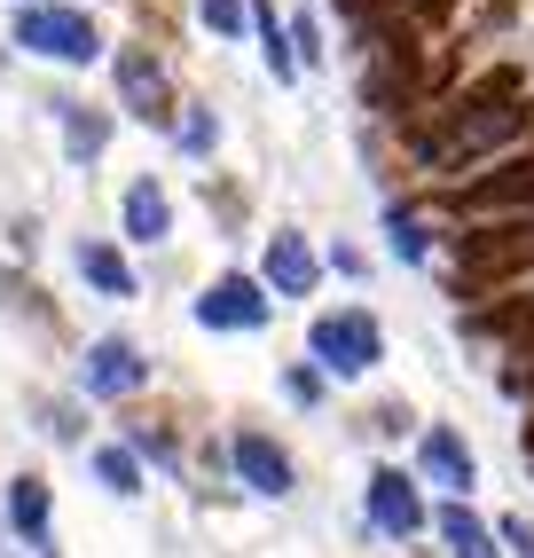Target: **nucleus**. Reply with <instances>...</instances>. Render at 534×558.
<instances>
[{"label":"nucleus","mask_w":534,"mask_h":558,"mask_svg":"<svg viewBox=\"0 0 534 558\" xmlns=\"http://www.w3.org/2000/svg\"><path fill=\"white\" fill-rule=\"evenodd\" d=\"M307 347H315V369H330V378H369L386 362V330H377L369 307H330V315H315Z\"/></svg>","instance_id":"f257e3e1"},{"label":"nucleus","mask_w":534,"mask_h":558,"mask_svg":"<svg viewBox=\"0 0 534 558\" xmlns=\"http://www.w3.org/2000/svg\"><path fill=\"white\" fill-rule=\"evenodd\" d=\"M534 268V220H503V229H472L464 236V268H456V291H487Z\"/></svg>","instance_id":"f03ea898"},{"label":"nucleus","mask_w":534,"mask_h":558,"mask_svg":"<svg viewBox=\"0 0 534 558\" xmlns=\"http://www.w3.org/2000/svg\"><path fill=\"white\" fill-rule=\"evenodd\" d=\"M16 48L48 56V63H95V56H102L95 24H87L80 9H24V16H16Z\"/></svg>","instance_id":"7ed1b4c3"},{"label":"nucleus","mask_w":534,"mask_h":558,"mask_svg":"<svg viewBox=\"0 0 534 558\" xmlns=\"http://www.w3.org/2000/svg\"><path fill=\"white\" fill-rule=\"evenodd\" d=\"M362 511H369V527L377 535H393V543H409L416 527H425V496H416V480L409 472H369V488H362Z\"/></svg>","instance_id":"20e7f679"},{"label":"nucleus","mask_w":534,"mask_h":558,"mask_svg":"<svg viewBox=\"0 0 534 558\" xmlns=\"http://www.w3.org/2000/svg\"><path fill=\"white\" fill-rule=\"evenodd\" d=\"M534 205V150L495 158V173H480L472 190H456V213H526Z\"/></svg>","instance_id":"39448f33"},{"label":"nucleus","mask_w":534,"mask_h":558,"mask_svg":"<svg viewBox=\"0 0 534 558\" xmlns=\"http://www.w3.org/2000/svg\"><path fill=\"white\" fill-rule=\"evenodd\" d=\"M267 315H276V300H267V283H252V276H220V283H205V300H197L205 330H259Z\"/></svg>","instance_id":"423d86ee"},{"label":"nucleus","mask_w":534,"mask_h":558,"mask_svg":"<svg viewBox=\"0 0 534 558\" xmlns=\"http://www.w3.org/2000/svg\"><path fill=\"white\" fill-rule=\"evenodd\" d=\"M416 464H425V480H433V488H448L456 504L480 488V464H472V449H464V433H456V425H425V440H416Z\"/></svg>","instance_id":"0eeeda50"},{"label":"nucleus","mask_w":534,"mask_h":558,"mask_svg":"<svg viewBox=\"0 0 534 558\" xmlns=\"http://www.w3.org/2000/svg\"><path fill=\"white\" fill-rule=\"evenodd\" d=\"M80 386H87L95 401H126V393L149 386V362H142L126 339H95V347H87V369H80Z\"/></svg>","instance_id":"6e6552de"},{"label":"nucleus","mask_w":534,"mask_h":558,"mask_svg":"<svg viewBox=\"0 0 534 558\" xmlns=\"http://www.w3.org/2000/svg\"><path fill=\"white\" fill-rule=\"evenodd\" d=\"M315 283H323V259L307 252V236L276 229L267 236V291H276V300H307Z\"/></svg>","instance_id":"1a4fd4ad"},{"label":"nucleus","mask_w":534,"mask_h":558,"mask_svg":"<svg viewBox=\"0 0 534 558\" xmlns=\"http://www.w3.org/2000/svg\"><path fill=\"white\" fill-rule=\"evenodd\" d=\"M228 457H236V472H244L252 496H291V480H299L291 457H283L267 433H236V449H228Z\"/></svg>","instance_id":"9d476101"},{"label":"nucleus","mask_w":534,"mask_h":558,"mask_svg":"<svg viewBox=\"0 0 534 558\" xmlns=\"http://www.w3.org/2000/svg\"><path fill=\"white\" fill-rule=\"evenodd\" d=\"M119 95H126L134 119H166V71H158V56L126 48V56H119Z\"/></svg>","instance_id":"9b49d317"},{"label":"nucleus","mask_w":534,"mask_h":558,"mask_svg":"<svg viewBox=\"0 0 534 558\" xmlns=\"http://www.w3.org/2000/svg\"><path fill=\"white\" fill-rule=\"evenodd\" d=\"M433 527H440V543H448L456 558H503V550H495V527H480L464 504H440V511H433Z\"/></svg>","instance_id":"f8f14e48"},{"label":"nucleus","mask_w":534,"mask_h":558,"mask_svg":"<svg viewBox=\"0 0 534 558\" xmlns=\"http://www.w3.org/2000/svg\"><path fill=\"white\" fill-rule=\"evenodd\" d=\"M166 229H173L166 190H158V181H134V190H126V236H134V244H158Z\"/></svg>","instance_id":"ddd939ff"},{"label":"nucleus","mask_w":534,"mask_h":558,"mask_svg":"<svg viewBox=\"0 0 534 558\" xmlns=\"http://www.w3.org/2000/svg\"><path fill=\"white\" fill-rule=\"evenodd\" d=\"M9 519H16V535H32V543H48V480H16L9 488Z\"/></svg>","instance_id":"4468645a"},{"label":"nucleus","mask_w":534,"mask_h":558,"mask_svg":"<svg viewBox=\"0 0 534 558\" xmlns=\"http://www.w3.org/2000/svg\"><path fill=\"white\" fill-rule=\"evenodd\" d=\"M80 276H87L95 291H110V300H126V291H134V276H126V259L110 252V244H80Z\"/></svg>","instance_id":"2eb2a0df"},{"label":"nucleus","mask_w":534,"mask_h":558,"mask_svg":"<svg viewBox=\"0 0 534 558\" xmlns=\"http://www.w3.org/2000/svg\"><path fill=\"white\" fill-rule=\"evenodd\" d=\"M63 142H71V158H95L102 142H110V119L87 102H63Z\"/></svg>","instance_id":"dca6fc26"},{"label":"nucleus","mask_w":534,"mask_h":558,"mask_svg":"<svg viewBox=\"0 0 534 558\" xmlns=\"http://www.w3.org/2000/svg\"><path fill=\"white\" fill-rule=\"evenodd\" d=\"M252 24H259V40H267V71L291 80V71H299V48H291V32L276 24V9H252Z\"/></svg>","instance_id":"f3484780"},{"label":"nucleus","mask_w":534,"mask_h":558,"mask_svg":"<svg viewBox=\"0 0 534 558\" xmlns=\"http://www.w3.org/2000/svg\"><path fill=\"white\" fill-rule=\"evenodd\" d=\"M95 472H102L110 496H142V464H134V449H95Z\"/></svg>","instance_id":"a211bd4d"},{"label":"nucleus","mask_w":534,"mask_h":558,"mask_svg":"<svg viewBox=\"0 0 534 558\" xmlns=\"http://www.w3.org/2000/svg\"><path fill=\"white\" fill-rule=\"evenodd\" d=\"M386 236H393V252L409 259V268H416V259L433 252V236H425V220H416V213H401V205L386 213Z\"/></svg>","instance_id":"6ab92c4d"},{"label":"nucleus","mask_w":534,"mask_h":558,"mask_svg":"<svg viewBox=\"0 0 534 558\" xmlns=\"http://www.w3.org/2000/svg\"><path fill=\"white\" fill-rule=\"evenodd\" d=\"M213 142H220V126H213V110H197V119H181V150H213Z\"/></svg>","instance_id":"aec40b11"},{"label":"nucleus","mask_w":534,"mask_h":558,"mask_svg":"<svg viewBox=\"0 0 534 558\" xmlns=\"http://www.w3.org/2000/svg\"><path fill=\"white\" fill-rule=\"evenodd\" d=\"M197 16L213 32H244V0H197Z\"/></svg>","instance_id":"412c9836"},{"label":"nucleus","mask_w":534,"mask_h":558,"mask_svg":"<svg viewBox=\"0 0 534 558\" xmlns=\"http://www.w3.org/2000/svg\"><path fill=\"white\" fill-rule=\"evenodd\" d=\"M283 393H291V401H323V369H307V362H299L291 378H283Z\"/></svg>","instance_id":"4be33fe9"},{"label":"nucleus","mask_w":534,"mask_h":558,"mask_svg":"<svg viewBox=\"0 0 534 558\" xmlns=\"http://www.w3.org/2000/svg\"><path fill=\"white\" fill-rule=\"evenodd\" d=\"M291 48H299V56H307V63L323 56V32H315V16H291Z\"/></svg>","instance_id":"5701e85b"},{"label":"nucleus","mask_w":534,"mask_h":558,"mask_svg":"<svg viewBox=\"0 0 534 558\" xmlns=\"http://www.w3.org/2000/svg\"><path fill=\"white\" fill-rule=\"evenodd\" d=\"M134 449H149V457H158V464H173V440H166L158 425H134Z\"/></svg>","instance_id":"b1692460"},{"label":"nucleus","mask_w":534,"mask_h":558,"mask_svg":"<svg viewBox=\"0 0 534 558\" xmlns=\"http://www.w3.org/2000/svg\"><path fill=\"white\" fill-rule=\"evenodd\" d=\"M495 535H503L519 558H534V527H526V519H503V527H495Z\"/></svg>","instance_id":"393cba45"}]
</instances>
